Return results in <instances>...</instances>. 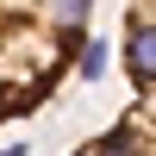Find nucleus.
I'll list each match as a JSON object with an SVG mask.
<instances>
[{
    "mask_svg": "<svg viewBox=\"0 0 156 156\" xmlns=\"http://www.w3.org/2000/svg\"><path fill=\"white\" fill-rule=\"evenodd\" d=\"M94 0H0V125H19L75 75Z\"/></svg>",
    "mask_w": 156,
    "mask_h": 156,
    "instance_id": "1",
    "label": "nucleus"
},
{
    "mask_svg": "<svg viewBox=\"0 0 156 156\" xmlns=\"http://www.w3.org/2000/svg\"><path fill=\"white\" fill-rule=\"evenodd\" d=\"M119 56L131 75V106L75 156H156V0H125Z\"/></svg>",
    "mask_w": 156,
    "mask_h": 156,
    "instance_id": "2",
    "label": "nucleus"
},
{
    "mask_svg": "<svg viewBox=\"0 0 156 156\" xmlns=\"http://www.w3.org/2000/svg\"><path fill=\"white\" fill-rule=\"evenodd\" d=\"M0 156H25V144H6V150H0Z\"/></svg>",
    "mask_w": 156,
    "mask_h": 156,
    "instance_id": "3",
    "label": "nucleus"
}]
</instances>
